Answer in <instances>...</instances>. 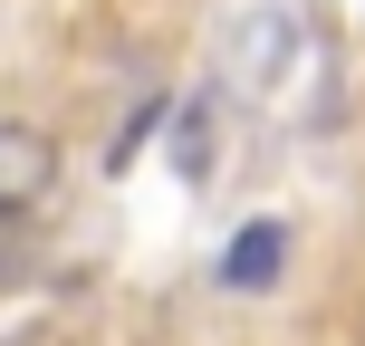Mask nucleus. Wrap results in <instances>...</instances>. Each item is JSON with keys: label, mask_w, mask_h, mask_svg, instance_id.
Listing matches in <instances>:
<instances>
[{"label": "nucleus", "mask_w": 365, "mask_h": 346, "mask_svg": "<svg viewBox=\"0 0 365 346\" xmlns=\"http://www.w3.org/2000/svg\"><path fill=\"white\" fill-rule=\"evenodd\" d=\"M58 193V135L38 116H0V221H29Z\"/></svg>", "instance_id": "nucleus-1"}, {"label": "nucleus", "mask_w": 365, "mask_h": 346, "mask_svg": "<svg viewBox=\"0 0 365 346\" xmlns=\"http://www.w3.org/2000/svg\"><path fill=\"white\" fill-rule=\"evenodd\" d=\"M279 270H289V221H279V212L240 221V240H231V250L212 260V279H221V289H240V298L279 289Z\"/></svg>", "instance_id": "nucleus-2"}, {"label": "nucleus", "mask_w": 365, "mask_h": 346, "mask_svg": "<svg viewBox=\"0 0 365 346\" xmlns=\"http://www.w3.org/2000/svg\"><path fill=\"white\" fill-rule=\"evenodd\" d=\"M164 116H173V96H145V106H135V116H125V126H115V145H106V173H125V164H135V154H145V145H154V135H164Z\"/></svg>", "instance_id": "nucleus-3"}, {"label": "nucleus", "mask_w": 365, "mask_h": 346, "mask_svg": "<svg viewBox=\"0 0 365 346\" xmlns=\"http://www.w3.org/2000/svg\"><path fill=\"white\" fill-rule=\"evenodd\" d=\"M279 58H289V10H259L250 19V77L279 87Z\"/></svg>", "instance_id": "nucleus-4"}, {"label": "nucleus", "mask_w": 365, "mask_h": 346, "mask_svg": "<svg viewBox=\"0 0 365 346\" xmlns=\"http://www.w3.org/2000/svg\"><path fill=\"white\" fill-rule=\"evenodd\" d=\"M29 270H38V250H29V221H0V298H10Z\"/></svg>", "instance_id": "nucleus-5"}]
</instances>
